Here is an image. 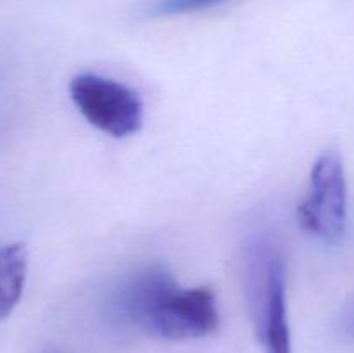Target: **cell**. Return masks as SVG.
I'll return each mask as SVG.
<instances>
[{"label": "cell", "mask_w": 354, "mask_h": 353, "mask_svg": "<svg viewBox=\"0 0 354 353\" xmlns=\"http://www.w3.org/2000/svg\"><path fill=\"white\" fill-rule=\"evenodd\" d=\"M248 293L256 338L265 353H292L286 305V263L270 239L249 248Z\"/></svg>", "instance_id": "cell-2"}, {"label": "cell", "mask_w": 354, "mask_h": 353, "mask_svg": "<svg viewBox=\"0 0 354 353\" xmlns=\"http://www.w3.org/2000/svg\"><path fill=\"white\" fill-rule=\"evenodd\" d=\"M297 224L325 244H339L348 228V183L341 154L322 152L311 168L310 196L297 206Z\"/></svg>", "instance_id": "cell-3"}, {"label": "cell", "mask_w": 354, "mask_h": 353, "mask_svg": "<svg viewBox=\"0 0 354 353\" xmlns=\"http://www.w3.org/2000/svg\"><path fill=\"white\" fill-rule=\"evenodd\" d=\"M230 0H156L149 12L152 16H182L214 9Z\"/></svg>", "instance_id": "cell-6"}, {"label": "cell", "mask_w": 354, "mask_h": 353, "mask_svg": "<svg viewBox=\"0 0 354 353\" xmlns=\"http://www.w3.org/2000/svg\"><path fill=\"white\" fill-rule=\"evenodd\" d=\"M124 294L128 315L154 338L168 341L206 338L220 327L211 287L182 289L161 265L138 273Z\"/></svg>", "instance_id": "cell-1"}, {"label": "cell", "mask_w": 354, "mask_h": 353, "mask_svg": "<svg viewBox=\"0 0 354 353\" xmlns=\"http://www.w3.org/2000/svg\"><path fill=\"white\" fill-rule=\"evenodd\" d=\"M28 251L21 242L0 246V320L9 317L23 294Z\"/></svg>", "instance_id": "cell-5"}, {"label": "cell", "mask_w": 354, "mask_h": 353, "mask_svg": "<svg viewBox=\"0 0 354 353\" xmlns=\"http://www.w3.org/2000/svg\"><path fill=\"white\" fill-rule=\"evenodd\" d=\"M69 93L90 125L116 138L140 132L144 104L135 90L111 78L82 73L69 83Z\"/></svg>", "instance_id": "cell-4"}]
</instances>
